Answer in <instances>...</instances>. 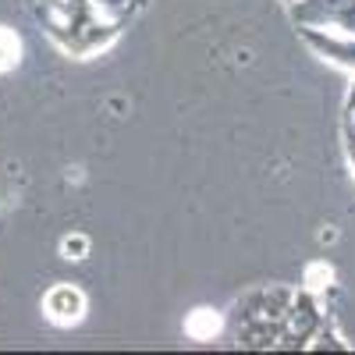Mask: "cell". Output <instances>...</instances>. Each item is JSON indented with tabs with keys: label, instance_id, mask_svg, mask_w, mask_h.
I'll use <instances>...</instances> for the list:
<instances>
[{
	"label": "cell",
	"instance_id": "obj_1",
	"mask_svg": "<svg viewBox=\"0 0 355 355\" xmlns=\"http://www.w3.org/2000/svg\"><path fill=\"white\" fill-rule=\"evenodd\" d=\"M288 15L299 28H331V33H355V0H295Z\"/></svg>",
	"mask_w": 355,
	"mask_h": 355
},
{
	"label": "cell",
	"instance_id": "obj_2",
	"mask_svg": "<svg viewBox=\"0 0 355 355\" xmlns=\"http://www.w3.org/2000/svg\"><path fill=\"white\" fill-rule=\"evenodd\" d=\"M323 323H327V313L320 309V299L313 291L299 288L288 316H284V331H281L277 348H309V341L316 338V331L323 327Z\"/></svg>",
	"mask_w": 355,
	"mask_h": 355
},
{
	"label": "cell",
	"instance_id": "obj_3",
	"mask_svg": "<svg viewBox=\"0 0 355 355\" xmlns=\"http://www.w3.org/2000/svg\"><path fill=\"white\" fill-rule=\"evenodd\" d=\"M291 302H295V288H284V284L256 288L234 306V323H242V320H284Z\"/></svg>",
	"mask_w": 355,
	"mask_h": 355
},
{
	"label": "cell",
	"instance_id": "obj_4",
	"mask_svg": "<svg viewBox=\"0 0 355 355\" xmlns=\"http://www.w3.org/2000/svg\"><path fill=\"white\" fill-rule=\"evenodd\" d=\"M306 46L323 57L327 64H338L355 75V33H331V28H299Z\"/></svg>",
	"mask_w": 355,
	"mask_h": 355
},
{
	"label": "cell",
	"instance_id": "obj_5",
	"mask_svg": "<svg viewBox=\"0 0 355 355\" xmlns=\"http://www.w3.org/2000/svg\"><path fill=\"white\" fill-rule=\"evenodd\" d=\"M43 313H46L50 323H57V327H75L85 316V295L75 284H53L43 295Z\"/></svg>",
	"mask_w": 355,
	"mask_h": 355
},
{
	"label": "cell",
	"instance_id": "obj_6",
	"mask_svg": "<svg viewBox=\"0 0 355 355\" xmlns=\"http://www.w3.org/2000/svg\"><path fill=\"white\" fill-rule=\"evenodd\" d=\"M185 334L196 338V341H214L220 334V316L214 309H196L189 320H185Z\"/></svg>",
	"mask_w": 355,
	"mask_h": 355
},
{
	"label": "cell",
	"instance_id": "obj_7",
	"mask_svg": "<svg viewBox=\"0 0 355 355\" xmlns=\"http://www.w3.org/2000/svg\"><path fill=\"white\" fill-rule=\"evenodd\" d=\"M18 61H21V40L11 33L8 25H0V75L18 68Z\"/></svg>",
	"mask_w": 355,
	"mask_h": 355
},
{
	"label": "cell",
	"instance_id": "obj_8",
	"mask_svg": "<svg viewBox=\"0 0 355 355\" xmlns=\"http://www.w3.org/2000/svg\"><path fill=\"white\" fill-rule=\"evenodd\" d=\"M309 348H313V352H323V348H338V352H348V345L341 341V334L331 327V320H327V323H323V327L316 331V338L309 341Z\"/></svg>",
	"mask_w": 355,
	"mask_h": 355
},
{
	"label": "cell",
	"instance_id": "obj_9",
	"mask_svg": "<svg viewBox=\"0 0 355 355\" xmlns=\"http://www.w3.org/2000/svg\"><path fill=\"white\" fill-rule=\"evenodd\" d=\"M331 281H334V274H331V266L327 263H313L309 270H306V291H323V288H331Z\"/></svg>",
	"mask_w": 355,
	"mask_h": 355
},
{
	"label": "cell",
	"instance_id": "obj_10",
	"mask_svg": "<svg viewBox=\"0 0 355 355\" xmlns=\"http://www.w3.org/2000/svg\"><path fill=\"white\" fill-rule=\"evenodd\" d=\"M61 252H64V259H85V252H89V239H85V234H71V239L61 242Z\"/></svg>",
	"mask_w": 355,
	"mask_h": 355
},
{
	"label": "cell",
	"instance_id": "obj_11",
	"mask_svg": "<svg viewBox=\"0 0 355 355\" xmlns=\"http://www.w3.org/2000/svg\"><path fill=\"white\" fill-rule=\"evenodd\" d=\"M345 153H348V164H352V174H355V132L345 125Z\"/></svg>",
	"mask_w": 355,
	"mask_h": 355
},
{
	"label": "cell",
	"instance_id": "obj_12",
	"mask_svg": "<svg viewBox=\"0 0 355 355\" xmlns=\"http://www.w3.org/2000/svg\"><path fill=\"white\" fill-rule=\"evenodd\" d=\"M352 110H355V78L348 85V96H345V114H352Z\"/></svg>",
	"mask_w": 355,
	"mask_h": 355
},
{
	"label": "cell",
	"instance_id": "obj_13",
	"mask_svg": "<svg viewBox=\"0 0 355 355\" xmlns=\"http://www.w3.org/2000/svg\"><path fill=\"white\" fill-rule=\"evenodd\" d=\"M345 125H348V128H352V132H355V110H352V114H348V121H345Z\"/></svg>",
	"mask_w": 355,
	"mask_h": 355
},
{
	"label": "cell",
	"instance_id": "obj_14",
	"mask_svg": "<svg viewBox=\"0 0 355 355\" xmlns=\"http://www.w3.org/2000/svg\"><path fill=\"white\" fill-rule=\"evenodd\" d=\"M284 4H295V0H284Z\"/></svg>",
	"mask_w": 355,
	"mask_h": 355
},
{
	"label": "cell",
	"instance_id": "obj_15",
	"mask_svg": "<svg viewBox=\"0 0 355 355\" xmlns=\"http://www.w3.org/2000/svg\"><path fill=\"white\" fill-rule=\"evenodd\" d=\"M28 4H33V0H28Z\"/></svg>",
	"mask_w": 355,
	"mask_h": 355
}]
</instances>
